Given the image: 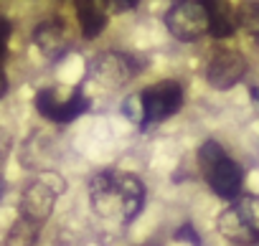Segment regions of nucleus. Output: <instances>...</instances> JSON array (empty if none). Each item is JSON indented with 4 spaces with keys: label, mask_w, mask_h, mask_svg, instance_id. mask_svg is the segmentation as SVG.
<instances>
[{
    "label": "nucleus",
    "mask_w": 259,
    "mask_h": 246,
    "mask_svg": "<svg viewBox=\"0 0 259 246\" xmlns=\"http://www.w3.org/2000/svg\"><path fill=\"white\" fill-rule=\"evenodd\" d=\"M94 211L107 218H124L133 221L145 203V185L133 173L102 170L89 183Z\"/></svg>",
    "instance_id": "nucleus-1"
},
{
    "label": "nucleus",
    "mask_w": 259,
    "mask_h": 246,
    "mask_svg": "<svg viewBox=\"0 0 259 246\" xmlns=\"http://www.w3.org/2000/svg\"><path fill=\"white\" fill-rule=\"evenodd\" d=\"M198 165L211 185V190L221 198H239L241 183H244V170L239 163H234L226 150L216 140H206L198 150Z\"/></svg>",
    "instance_id": "nucleus-2"
},
{
    "label": "nucleus",
    "mask_w": 259,
    "mask_h": 246,
    "mask_svg": "<svg viewBox=\"0 0 259 246\" xmlns=\"http://www.w3.org/2000/svg\"><path fill=\"white\" fill-rule=\"evenodd\" d=\"M219 231L234 243H256L259 241V195L236 198L219 216Z\"/></svg>",
    "instance_id": "nucleus-3"
},
{
    "label": "nucleus",
    "mask_w": 259,
    "mask_h": 246,
    "mask_svg": "<svg viewBox=\"0 0 259 246\" xmlns=\"http://www.w3.org/2000/svg\"><path fill=\"white\" fill-rule=\"evenodd\" d=\"M64 190V180L61 175L56 173H44L38 180H33L26 190H23V198H21V216L23 218H31L36 223H44L51 211H54V203L59 198V193Z\"/></svg>",
    "instance_id": "nucleus-4"
},
{
    "label": "nucleus",
    "mask_w": 259,
    "mask_h": 246,
    "mask_svg": "<svg viewBox=\"0 0 259 246\" xmlns=\"http://www.w3.org/2000/svg\"><path fill=\"white\" fill-rule=\"evenodd\" d=\"M165 26L178 41H196L208 31V11L206 3L196 0H181L173 3L165 13Z\"/></svg>",
    "instance_id": "nucleus-5"
},
{
    "label": "nucleus",
    "mask_w": 259,
    "mask_h": 246,
    "mask_svg": "<svg viewBox=\"0 0 259 246\" xmlns=\"http://www.w3.org/2000/svg\"><path fill=\"white\" fill-rule=\"evenodd\" d=\"M143 107H145V119L148 122H163L173 117L181 104H183V89L178 81H160L148 86L143 94Z\"/></svg>",
    "instance_id": "nucleus-6"
},
{
    "label": "nucleus",
    "mask_w": 259,
    "mask_h": 246,
    "mask_svg": "<svg viewBox=\"0 0 259 246\" xmlns=\"http://www.w3.org/2000/svg\"><path fill=\"white\" fill-rule=\"evenodd\" d=\"M143 64L138 59H133L130 54H99L94 61H92V76L97 81H102L104 86H122L124 81H130L138 69Z\"/></svg>",
    "instance_id": "nucleus-7"
},
{
    "label": "nucleus",
    "mask_w": 259,
    "mask_h": 246,
    "mask_svg": "<svg viewBox=\"0 0 259 246\" xmlns=\"http://www.w3.org/2000/svg\"><path fill=\"white\" fill-rule=\"evenodd\" d=\"M244 74H246V61L236 51L213 54V59L206 69V79L213 89H231L234 84H239L244 79Z\"/></svg>",
    "instance_id": "nucleus-8"
},
{
    "label": "nucleus",
    "mask_w": 259,
    "mask_h": 246,
    "mask_svg": "<svg viewBox=\"0 0 259 246\" xmlns=\"http://www.w3.org/2000/svg\"><path fill=\"white\" fill-rule=\"evenodd\" d=\"M76 18H79V26H81L84 38H97V36L104 31V26H107L104 3L81 0V3H76Z\"/></svg>",
    "instance_id": "nucleus-9"
},
{
    "label": "nucleus",
    "mask_w": 259,
    "mask_h": 246,
    "mask_svg": "<svg viewBox=\"0 0 259 246\" xmlns=\"http://www.w3.org/2000/svg\"><path fill=\"white\" fill-rule=\"evenodd\" d=\"M206 11H208V33L213 38H229L239 28L236 11L229 3H206Z\"/></svg>",
    "instance_id": "nucleus-10"
},
{
    "label": "nucleus",
    "mask_w": 259,
    "mask_h": 246,
    "mask_svg": "<svg viewBox=\"0 0 259 246\" xmlns=\"http://www.w3.org/2000/svg\"><path fill=\"white\" fill-rule=\"evenodd\" d=\"M33 41H36V46H38L44 54L56 56V54H61L64 46H66L64 26H61L59 21H46V23H41V26L33 31Z\"/></svg>",
    "instance_id": "nucleus-11"
},
{
    "label": "nucleus",
    "mask_w": 259,
    "mask_h": 246,
    "mask_svg": "<svg viewBox=\"0 0 259 246\" xmlns=\"http://www.w3.org/2000/svg\"><path fill=\"white\" fill-rule=\"evenodd\" d=\"M41 226H44V223H36V221L21 216V218L13 223V228L8 231L3 246H36L38 233H41Z\"/></svg>",
    "instance_id": "nucleus-12"
},
{
    "label": "nucleus",
    "mask_w": 259,
    "mask_h": 246,
    "mask_svg": "<svg viewBox=\"0 0 259 246\" xmlns=\"http://www.w3.org/2000/svg\"><path fill=\"white\" fill-rule=\"evenodd\" d=\"M87 109H89V99L81 91H74L69 99H59V104H56V109L51 114V122L66 125V122H74L76 117H81Z\"/></svg>",
    "instance_id": "nucleus-13"
},
{
    "label": "nucleus",
    "mask_w": 259,
    "mask_h": 246,
    "mask_svg": "<svg viewBox=\"0 0 259 246\" xmlns=\"http://www.w3.org/2000/svg\"><path fill=\"white\" fill-rule=\"evenodd\" d=\"M236 21L246 33L259 38V3H241L236 8Z\"/></svg>",
    "instance_id": "nucleus-14"
},
{
    "label": "nucleus",
    "mask_w": 259,
    "mask_h": 246,
    "mask_svg": "<svg viewBox=\"0 0 259 246\" xmlns=\"http://www.w3.org/2000/svg\"><path fill=\"white\" fill-rule=\"evenodd\" d=\"M124 114L133 119V122H145V107H143V96L140 94H133V96H127L124 104H122Z\"/></svg>",
    "instance_id": "nucleus-15"
},
{
    "label": "nucleus",
    "mask_w": 259,
    "mask_h": 246,
    "mask_svg": "<svg viewBox=\"0 0 259 246\" xmlns=\"http://www.w3.org/2000/svg\"><path fill=\"white\" fill-rule=\"evenodd\" d=\"M176 238H178V241H188L191 246H201V238H198V233L193 231L191 223H183V226L176 231Z\"/></svg>",
    "instance_id": "nucleus-16"
},
{
    "label": "nucleus",
    "mask_w": 259,
    "mask_h": 246,
    "mask_svg": "<svg viewBox=\"0 0 259 246\" xmlns=\"http://www.w3.org/2000/svg\"><path fill=\"white\" fill-rule=\"evenodd\" d=\"M8 38H11V23H8V18L0 16V64H3V59H6Z\"/></svg>",
    "instance_id": "nucleus-17"
},
{
    "label": "nucleus",
    "mask_w": 259,
    "mask_h": 246,
    "mask_svg": "<svg viewBox=\"0 0 259 246\" xmlns=\"http://www.w3.org/2000/svg\"><path fill=\"white\" fill-rule=\"evenodd\" d=\"M8 153H11V137H8V135H3V132H0V165L6 163Z\"/></svg>",
    "instance_id": "nucleus-18"
},
{
    "label": "nucleus",
    "mask_w": 259,
    "mask_h": 246,
    "mask_svg": "<svg viewBox=\"0 0 259 246\" xmlns=\"http://www.w3.org/2000/svg\"><path fill=\"white\" fill-rule=\"evenodd\" d=\"M112 8H117V11H130V8H135L138 3L135 0H114V3H109Z\"/></svg>",
    "instance_id": "nucleus-19"
},
{
    "label": "nucleus",
    "mask_w": 259,
    "mask_h": 246,
    "mask_svg": "<svg viewBox=\"0 0 259 246\" xmlns=\"http://www.w3.org/2000/svg\"><path fill=\"white\" fill-rule=\"evenodd\" d=\"M8 91V79H6V74H3V69H0V96H3Z\"/></svg>",
    "instance_id": "nucleus-20"
},
{
    "label": "nucleus",
    "mask_w": 259,
    "mask_h": 246,
    "mask_svg": "<svg viewBox=\"0 0 259 246\" xmlns=\"http://www.w3.org/2000/svg\"><path fill=\"white\" fill-rule=\"evenodd\" d=\"M3 193H6V180L0 178V198H3Z\"/></svg>",
    "instance_id": "nucleus-21"
},
{
    "label": "nucleus",
    "mask_w": 259,
    "mask_h": 246,
    "mask_svg": "<svg viewBox=\"0 0 259 246\" xmlns=\"http://www.w3.org/2000/svg\"><path fill=\"white\" fill-rule=\"evenodd\" d=\"M251 94H254V102L259 104V89H251Z\"/></svg>",
    "instance_id": "nucleus-22"
}]
</instances>
